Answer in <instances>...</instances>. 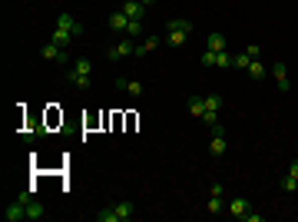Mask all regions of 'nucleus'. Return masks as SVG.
<instances>
[{"mask_svg": "<svg viewBox=\"0 0 298 222\" xmlns=\"http://www.w3.org/2000/svg\"><path fill=\"white\" fill-rule=\"evenodd\" d=\"M93 63H90L87 56H77V60H70V70H66V80H70L77 90H90V83H93Z\"/></svg>", "mask_w": 298, "mask_h": 222, "instance_id": "1", "label": "nucleus"}, {"mask_svg": "<svg viewBox=\"0 0 298 222\" xmlns=\"http://www.w3.org/2000/svg\"><path fill=\"white\" fill-rule=\"evenodd\" d=\"M136 215V202L133 199H123V202H116V206H106L96 212V222H129Z\"/></svg>", "mask_w": 298, "mask_h": 222, "instance_id": "2", "label": "nucleus"}, {"mask_svg": "<svg viewBox=\"0 0 298 222\" xmlns=\"http://www.w3.org/2000/svg\"><path fill=\"white\" fill-rule=\"evenodd\" d=\"M192 20H182V17H176V20H169L166 24V43L169 47H186V40L192 37Z\"/></svg>", "mask_w": 298, "mask_h": 222, "instance_id": "3", "label": "nucleus"}, {"mask_svg": "<svg viewBox=\"0 0 298 222\" xmlns=\"http://www.w3.org/2000/svg\"><path fill=\"white\" fill-rule=\"evenodd\" d=\"M17 199H20V202L27 206V219H30V222H40V219H47V206H43V202H37L30 189H27V192H20Z\"/></svg>", "mask_w": 298, "mask_h": 222, "instance_id": "4", "label": "nucleus"}, {"mask_svg": "<svg viewBox=\"0 0 298 222\" xmlns=\"http://www.w3.org/2000/svg\"><path fill=\"white\" fill-rule=\"evenodd\" d=\"M56 27H60V30H70L73 37H83V33H87V27L80 24L70 10H60V17H56Z\"/></svg>", "mask_w": 298, "mask_h": 222, "instance_id": "5", "label": "nucleus"}, {"mask_svg": "<svg viewBox=\"0 0 298 222\" xmlns=\"http://www.w3.org/2000/svg\"><path fill=\"white\" fill-rule=\"evenodd\" d=\"M136 53V40L133 37H123V40H116V43H113L110 47V60H123V56H133Z\"/></svg>", "mask_w": 298, "mask_h": 222, "instance_id": "6", "label": "nucleus"}, {"mask_svg": "<svg viewBox=\"0 0 298 222\" xmlns=\"http://www.w3.org/2000/svg\"><path fill=\"white\" fill-rule=\"evenodd\" d=\"M209 129H212V139H209V153H212V156H226V153H229V143H226V136H222L226 129H222L219 123H215V126H209Z\"/></svg>", "mask_w": 298, "mask_h": 222, "instance_id": "7", "label": "nucleus"}, {"mask_svg": "<svg viewBox=\"0 0 298 222\" xmlns=\"http://www.w3.org/2000/svg\"><path fill=\"white\" fill-rule=\"evenodd\" d=\"M40 56H43V60H50V63H70V56H66V50H63V47H56L53 40H50L47 47L40 50Z\"/></svg>", "mask_w": 298, "mask_h": 222, "instance_id": "8", "label": "nucleus"}, {"mask_svg": "<svg viewBox=\"0 0 298 222\" xmlns=\"http://www.w3.org/2000/svg\"><path fill=\"white\" fill-rule=\"evenodd\" d=\"M252 209H249V202H245V196H232L229 199V215H236V219H245Z\"/></svg>", "mask_w": 298, "mask_h": 222, "instance_id": "9", "label": "nucleus"}, {"mask_svg": "<svg viewBox=\"0 0 298 222\" xmlns=\"http://www.w3.org/2000/svg\"><path fill=\"white\" fill-rule=\"evenodd\" d=\"M4 215H7V222H24V219H27V206L20 202V199H14V202L7 206V212H4Z\"/></svg>", "mask_w": 298, "mask_h": 222, "instance_id": "10", "label": "nucleus"}, {"mask_svg": "<svg viewBox=\"0 0 298 222\" xmlns=\"http://www.w3.org/2000/svg\"><path fill=\"white\" fill-rule=\"evenodd\" d=\"M119 10H123V14L129 17V20H142V17H146V7H142L139 0H126V4H123Z\"/></svg>", "mask_w": 298, "mask_h": 222, "instance_id": "11", "label": "nucleus"}, {"mask_svg": "<svg viewBox=\"0 0 298 222\" xmlns=\"http://www.w3.org/2000/svg\"><path fill=\"white\" fill-rule=\"evenodd\" d=\"M272 77H275V87L278 90H288L291 80H288V70H285V63H272Z\"/></svg>", "mask_w": 298, "mask_h": 222, "instance_id": "12", "label": "nucleus"}, {"mask_svg": "<svg viewBox=\"0 0 298 222\" xmlns=\"http://www.w3.org/2000/svg\"><path fill=\"white\" fill-rule=\"evenodd\" d=\"M110 27H113L116 33H123V37H126V27H129V17H126L123 10H113V14H110Z\"/></svg>", "mask_w": 298, "mask_h": 222, "instance_id": "13", "label": "nucleus"}, {"mask_svg": "<svg viewBox=\"0 0 298 222\" xmlns=\"http://www.w3.org/2000/svg\"><path fill=\"white\" fill-rule=\"evenodd\" d=\"M116 87H119V90H126L129 96H142V83H139V80H126V77H119V80H116Z\"/></svg>", "mask_w": 298, "mask_h": 222, "instance_id": "14", "label": "nucleus"}, {"mask_svg": "<svg viewBox=\"0 0 298 222\" xmlns=\"http://www.w3.org/2000/svg\"><path fill=\"white\" fill-rule=\"evenodd\" d=\"M159 47V37H146V40H136V56H146Z\"/></svg>", "mask_w": 298, "mask_h": 222, "instance_id": "15", "label": "nucleus"}, {"mask_svg": "<svg viewBox=\"0 0 298 222\" xmlns=\"http://www.w3.org/2000/svg\"><path fill=\"white\" fill-rule=\"evenodd\" d=\"M205 50L222 53V50H226V37H222V33H209V37H205Z\"/></svg>", "mask_w": 298, "mask_h": 222, "instance_id": "16", "label": "nucleus"}, {"mask_svg": "<svg viewBox=\"0 0 298 222\" xmlns=\"http://www.w3.org/2000/svg\"><path fill=\"white\" fill-rule=\"evenodd\" d=\"M50 40H53L56 47H63V50H66V47H70V43H73L77 37H73L70 30H60V27H56V30H53V37H50Z\"/></svg>", "mask_w": 298, "mask_h": 222, "instance_id": "17", "label": "nucleus"}, {"mask_svg": "<svg viewBox=\"0 0 298 222\" xmlns=\"http://www.w3.org/2000/svg\"><path fill=\"white\" fill-rule=\"evenodd\" d=\"M189 113L202 119V113H205V96H189Z\"/></svg>", "mask_w": 298, "mask_h": 222, "instance_id": "18", "label": "nucleus"}, {"mask_svg": "<svg viewBox=\"0 0 298 222\" xmlns=\"http://www.w3.org/2000/svg\"><path fill=\"white\" fill-rule=\"evenodd\" d=\"M265 63H262V60H252V63H249V77L252 80H265Z\"/></svg>", "mask_w": 298, "mask_h": 222, "instance_id": "19", "label": "nucleus"}, {"mask_svg": "<svg viewBox=\"0 0 298 222\" xmlns=\"http://www.w3.org/2000/svg\"><path fill=\"white\" fill-rule=\"evenodd\" d=\"M205 212H212V215L226 212V206H222V196H209V202H205Z\"/></svg>", "mask_w": 298, "mask_h": 222, "instance_id": "20", "label": "nucleus"}, {"mask_svg": "<svg viewBox=\"0 0 298 222\" xmlns=\"http://www.w3.org/2000/svg\"><path fill=\"white\" fill-rule=\"evenodd\" d=\"M126 37L139 40V37H142V20H129V27H126Z\"/></svg>", "mask_w": 298, "mask_h": 222, "instance_id": "21", "label": "nucleus"}, {"mask_svg": "<svg viewBox=\"0 0 298 222\" xmlns=\"http://www.w3.org/2000/svg\"><path fill=\"white\" fill-rule=\"evenodd\" d=\"M249 63H252V56H249V53L232 56V66H236V70H249Z\"/></svg>", "mask_w": 298, "mask_h": 222, "instance_id": "22", "label": "nucleus"}, {"mask_svg": "<svg viewBox=\"0 0 298 222\" xmlns=\"http://www.w3.org/2000/svg\"><path fill=\"white\" fill-rule=\"evenodd\" d=\"M215 56H219V53H212V50H202V53H199V63L209 70V66H215Z\"/></svg>", "mask_w": 298, "mask_h": 222, "instance_id": "23", "label": "nucleus"}, {"mask_svg": "<svg viewBox=\"0 0 298 222\" xmlns=\"http://www.w3.org/2000/svg\"><path fill=\"white\" fill-rule=\"evenodd\" d=\"M219 106H222V96L219 93H209V96H205V110H215V113H219Z\"/></svg>", "mask_w": 298, "mask_h": 222, "instance_id": "24", "label": "nucleus"}, {"mask_svg": "<svg viewBox=\"0 0 298 222\" xmlns=\"http://www.w3.org/2000/svg\"><path fill=\"white\" fill-rule=\"evenodd\" d=\"M215 66H219V70H229V66H232V56H229L226 50H222V53L215 56Z\"/></svg>", "mask_w": 298, "mask_h": 222, "instance_id": "25", "label": "nucleus"}, {"mask_svg": "<svg viewBox=\"0 0 298 222\" xmlns=\"http://www.w3.org/2000/svg\"><path fill=\"white\" fill-rule=\"evenodd\" d=\"M202 123H205V126H215V123H219V113H215V110H205L202 113Z\"/></svg>", "mask_w": 298, "mask_h": 222, "instance_id": "26", "label": "nucleus"}, {"mask_svg": "<svg viewBox=\"0 0 298 222\" xmlns=\"http://www.w3.org/2000/svg\"><path fill=\"white\" fill-rule=\"evenodd\" d=\"M282 189L285 192H298V183L291 179V176H285V179H282Z\"/></svg>", "mask_w": 298, "mask_h": 222, "instance_id": "27", "label": "nucleus"}, {"mask_svg": "<svg viewBox=\"0 0 298 222\" xmlns=\"http://www.w3.org/2000/svg\"><path fill=\"white\" fill-rule=\"evenodd\" d=\"M245 53H249L252 60H259V56H262V47H259V43H252V47H245Z\"/></svg>", "mask_w": 298, "mask_h": 222, "instance_id": "28", "label": "nucleus"}, {"mask_svg": "<svg viewBox=\"0 0 298 222\" xmlns=\"http://www.w3.org/2000/svg\"><path fill=\"white\" fill-rule=\"evenodd\" d=\"M209 196H226V186H219V183H212V186H209Z\"/></svg>", "mask_w": 298, "mask_h": 222, "instance_id": "29", "label": "nucleus"}, {"mask_svg": "<svg viewBox=\"0 0 298 222\" xmlns=\"http://www.w3.org/2000/svg\"><path fill=\"white\" fill-rule=\"evenodd\" d=\"M288 176H291V179H295V183H298V159H295V163H291V166H288Z\"/></svg>", "mask_w": 298, "mask_h": 222, "instance_id": "30", "label": "nucleus"}, {"mask_svg": "<svg viewBox=\"0 0 298 222\" xmlns=\"http://www.w3.org/2000/svg\"><path fill=\"white\" fill-rule=\"evenodd\" d=\"M139 4H142V7H153V4H156V0H139Z\"/></svg>", "mask_w": 298, "mask_h": 222, "instance_id": "31", "label": "nucleus"}]
</instances>
